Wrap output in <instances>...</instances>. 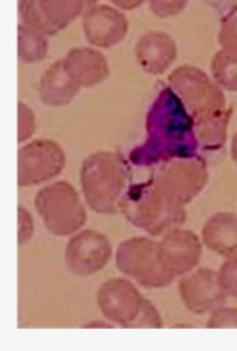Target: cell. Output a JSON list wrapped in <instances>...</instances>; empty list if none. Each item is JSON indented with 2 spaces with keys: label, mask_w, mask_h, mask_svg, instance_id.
<instances>
[{
  "label": "cell",
  "mask_w": 237,
  "mask_h": 351,
  "mask_svg": "<svg viewBox=\"0 0 237 351\" xmlns=\"http://www.w3.org/2000/svg\"><path fill=\"white\" fill-rule=\"evenodd\" d=\"M175 40L163 32L142 34L135 43V58L140 67L153 76L163 75L177 60Z\"/></svg>",
  "instance_id": "cell-14"
},
{
  "label": "cell",
  "mask_w": 237,
  "mask_h": 351,
  "mask_svg": "<svg viewBox=\"0 0 237 351\" xmlns=\"http://www.w3.org/2000/svg\"><path fill=\"white\" fill-rule=\"evenodd\" d=\"M48 52V36H45L23 24L18 25V58H20L21 62H40L47 58Z\"/></svg>",
  "instance_id": "cell-19"
},
{
  "label": "cell",
  "mask_w": 237,
  "mask_h": 351,
  "mask_svg": "<svg viewBox=\"0 0 237 351\" xmlns=\"http://www.w3.org/2000/svg\"><path fill=\"white\" fill-rule=\"evenodd\" d=\"M36 116L30 106L18 103V143H25L34 135Z\"/></svg>",
  "instance_id": "cell-23"
},
{
  "label": "cell",
  "mask_w": 237,
  "mask_h": 351,
  "mask_svg": "<svg viewBox=\"0 0 237 351\" xmlns=\"http://www.w3.org/2000/svg\"><path fill=\"white\" fill-rule=\"evenodd\" d=\"M18 11H20L23 25L30 27V29L48 36V38L60 33L55 27L51 24L48 16L45 15L40 6V0H20V3H18Z\"/></svg>",
  "instance_id": "cell-21"
},
{
  "label": "cell",
  "mask_w": 237,
  "mask_h": 351,
  "mask_svg": "<svg viewBox=\"0 0 237 351\" xmlns=\"http://www.w3.org/2000/svg\"><path fill=\"white\" fill-rule=\"evenodd\" d=\"M110 2L118 9H123V11H132V9L140 8L147 0H110Z\"/></svg>",
  "instance_id": "cell-28"
},
{
  "label": "cell",
  "mask_w": 237,
  "mask_h": 351,
  "mask_svg": "<svg viewBox=\"0 0 237 351\" xmlns=\"http://www.w3.org/2000/svg\"><path fill=\"white\" fill-rule=\"evenodd\" d=\"M168 83L193 117L199 144L205 150L221 149L233 113L227 107L224 89L203 70L190 64L172 71Z\"/></svg>",
  "instance_id": "cell-2"
},
{
  "label": "cell",
  "mask_w": 237,
  "mask_h": 351,
  "mask_svg": "<svg viewBox=\"0 0 237 351\" xmlns=\"http://www.w3.org/2000/svg\"><path fill=\"white\" fill-rule=\"evenodd\" d=\"M116 267L145 289H162L177 277L163 264L159 242L150 237H132L118 245Z\"/></svg>",
  "instance_id": "cell-7"
},
{
  "label": "cell",
  "mask_w": 237,
  "mask_h": 351,
  "mask_svg": "<svg viewBox=\"0 0 237 351\" xmlns=\"http://www.w3.org/2000/svg\"><path fill=\"white\" fill-rule=\"evenodd\" d=\"M66 166V153L52 140H34L18 150V186H39L57 178Z\"/></svg>",
  "instance_id": "cell-9"
},
{
  "label": "cell",
  "mask_w": 237,
  "mask_h": 351,
  "mask_svg": "<svg viewBox=\"0 0 237 351\" xmlns=\"http://www.w3.org/2000/svg\"><path fill=\"white\" fill-rule=\"evenodd\" d=\"M211 75L224 90L237 92V53L218 51L211 61Z\"/></svg>",
  "instance_id": "cell-20"
},
{
  "label": "cell",
  "mask_w": 237,
  "mask_h": 351,
  "mask_svg": "<svg viewBox=\"0 0 237 351\" xmlns=\"http://www.w3.org/2000/svg\"><path fill=\"white\" fill-rule=\"evenodd\" d=\"M202 240L215 254L237 256V215L232 212H218L209 218L202 230Z\"/></svg>",
  "instance_id": "cell-17"
},
{
  "label": "cell",
  "mask_w": 237,
  "mask_h": 351,
  "mask_svg": "<svg viewBox=\"0 0 237 351\" xmlns=\"http://www.w3.org/2000/svg\"><path fill=\"white\" fill-rule=\"evenodd\" d=\"M129 23L123 12L108 5H95L84 14V33L95 48L110 49L125 40Z\"/></svg>",
  "instance_id": "cell-13"
},
{
  "label": "cell",
  "mask_w": 237,
  "mask_h": 351,
  "mask_svg": "<svg viewBox=\"0 0 237 351\" xmlns=\"http://www.w3.org/2000/svg\"><path fill=\"white\" fill-rule=\"evenodd\" d=\"M82 86L67 70L64 60L55 61L43 73L39 83V97L43 104L51 107L68 106L75 99Z\"/></svg>",
  "instance_id": "cell-16"
},
{
  "label": "cell",
  "mask_w": 237,
  "mask_h": 351,
  "mask_svg": "<svg viewBox=\"0 0 237 351\" xmlns=\"http://www.w3.org/2000/svg\"><path fill=\"white\" fill-rule=\"evenodd\" d=\"M178 289L184 306L197 316L211 314L225 306L229 298L218 279V271L211 269H197L184 274L179 280Z\"/></svg>",
  "instance_id": "cell-11"
},
{
  "label": "cell",
  "mask_w": 237,
  "mask_h": 351,
  "mask_svg": "<svg viewBox=\"0 0 237 351\" xmlns=\"http://www.w3.org/2000/svg\"><path fill=\"white\" fill-rule=\"evenodd\" d=\"M80 187L88 206L99 215H116L129 187V168L114 152H97L80 166Z\"/></svg>",
  "instance_id": "cell-3"
},
{
  "label": "cell",
  "mask_w": 237,
  "mask_h": 351,
  "mask_svg": "<svg viewBox=\"0 0 237 351\" xmlns=\"http://www.w3.org/2000/svg\"><path fill=\"white\" fill-rule=\"evenodd\" d=\"M208 177L206 160L196 154L156 165L153 168L150 180L168 197L186 206L202 193L208 182Z\"/></svg>",
  "instance_id": "cell-8"
},
{
  "label": "cell",
  "mask_w": 237,
  "mask_h": 351,
  "mask_svg": "<svg viewBox=\"0 0 237 351\" xmlns=\"http://www.w3.org/2000/svg\"><path fill=\"white\" fill-rule=\"evenodd\" d=\"M34 206L45 228L53 236L75 234L85 226L88 214L77 190L67 181L43 187L34 197Z\"/></svg>",
  "instance_id": "cell-6"
},
{
  "label": "cell",
  "mask_w": 237,
  "mask_h": 351,
  "mask_svg": "<svg viewBox=\"0 0 237 351\" xmlns=\"http://www.w3.org/2000/svg\"><path fill=\"white\" fill-rule=\"evenodd\" d=\"M232 157H233V162L237 165V132L233 135V140H232Z\"/></svg>",
  "instance_id": "cell-30"
},
{
  "label": "cell",
  "mask_w": 237,
  "mask_h": 351,
  "mask_svg": "<svg viewBox=\"0 0 237 351\" xmlns=\"http://www.w3.org/2000/svg\"><path fill=\"white\" fill-rule=\"evenodd\" d=\"M218 43L221 49L237 53V8L223 18L218 32Z\"/></svg>",
  "instance_id": "cell-22"
},
{
  "label": "cell",
  "mask_w": 237,
  "mask_h": 351,
  "mask_svg": "<svg viewBox=\"0 0 237 351\" xmlns=\"http://www.w3.org/2000/svg\"><path fill=\"white\" fill-rule=\"evenodd\" d=\"M206 326L209 329H237V308L220 307L211 313Z\"/></svg>",
  "instance_id": "cell-25"
},
{
  "label": "cell",
  "mask_w": 237,
  "mask_h": 351,
  "mask_svg": "<svg viewBox=\"0 0 237 351\" xmlns=\"http://www.w3.org/2000/svg\"><path fill=\"white\" fill-rule=\"evenodd\" d=\"M112 254V243L105 234L95 230H84L68 240L64 260L73 274L89 277L104 269Z\"/></svg>",
  "instance_id": "cell-10"
},
{
  "label": "cell",
  "mask_w": 237,
  "mask_h": 351,
  "mask_svg": "<svg viewBox=\"0 0 237 351\" xmlns=\"http://www.w3.org/2000/svg\"><path fill=\"white\" fill-rule=\"evenodd\" d=\"M34 234V221L29 210L18 206V245L23 246L30 242Z\"/></svg>",
  "instance_id": "cell-27"
},
{
  "label": "cell",
  "mask_w": 237,
  "mask_h": 351,
  "mask_svg": "<svg viewBox=\"0 0 237 351\" xmlns=\"http://www.w3.org/2000/svg\"><path fill=\"white\" fill-rule=\"evenodd\" d=\"M84 328H113L108 322H90L88 325H84Z\"/></svg>",
  "instance_id": "cell-29"
},
{
  "label": "cell",
  "mask_w": 237,
  "mask_h": 351,
  "mask_svg": "<svg viewBox=\"0 0 237 351\" xmlns=\"http://www.w3.org/2000/svg\"><path fill=\"white\" fill-rule=\"evenodd\" d=\"M218 279L223 286V289L229 297L237 298V256L227 258L223 263L220 271H218Z\"/></svg>",
  "instance_id": "cell-24"
},
{
  "label": "cell",
  "mask_w": 237,
  "mask_h": 351,
  "mask_svg": "<svg viewBox=\"0 0 237 351\" xmlns=\"http://www.w3.org/2000/svg\"><path fill=\"white\" fill-rule=\"evenodd\" d=\"M188 0H149L150 11L159 18L177 16L184 11Z\"/></svg>",
  "instance_id": "cell-26"
},
{
  "label": "cell",
  "mask_w": 237,
  "mask_h": 351,
  "mask_svg": "<svg viewBox=\"0 0 237 351\" xmlns=\"http://www.w3.org/2000/svg\"><path fill=\"white\" fill-rule=\"evenodd\" d=\"M199 140L193 117L169 86L163 88L145 119V140L131 152L136 166H156L162 162L196 156Z\"/></svg>",
  "instance_id": "cell-1"
},
{
  "label": "cell",
  "mask_w": 237,
  "mask_h": 351,
  "mask_svg": "<svg viewBox=\"0 0 237 351\" xmlns=\"http://www.w3.org/2000/svg\"><path fill=\"white\" fill-rule=\"evenodd\" d=\"M67 70L82 88H94L101 85L110 76V64L104 55L92 48H75L67 52Z\"/></svg>",
  "instance_id": "cell-15"
},
{
  "label": "cell",
  "mask_w": 237,
  "mask_h": 351,
  "mask_svg": "<svg viewBox=\"0 0 237 351\" xmlns=\"http://www.w3.org/2000/svg\"><path fill=\"white\" fill-rule=\"evenodd\" d=\"M163 264L175 277L195 270L202 258V240L190 230L175 227L159 240Z\"/></svg>",
  "instance_id": "cell-12"
},
{
  "label": "cell",
  "mask_w": 237,
  "mask_h": 351,
  "mask_svg": "<svg viewBox=\"0 0 237 351\" xmlns=\"http://www.w3.org/2000/svg\"><path fill=\"white\" fill-rule=\"evenodd\" d=\"M97 2L98 0H40V6L51 24L61 32Z\"/></svg>",
  "instance_id": "cell-18"
},
{
  "label": "cell",
  "mask_w": 237,
  "mask_h": 351,
  "mask_svg": "<svg viewBox=\"0 0 237 351\" xmlns=\"http://www.w3.org/2000/svg\"><path fill=\"white\" fill-rule=\"evenodd\" d=\"M97 304L103 316L116 326L125 329H160L163 326L156 307L142 297L131 280L122 277L99 286Z\"/></svg>",
  "instance_id": "cell-5"
},
{
  "label": "cell",
  "mask_w": 237,
  "mask_h": 351,
  "mask_svg": "<svg viewBox=\"0 0 237 351\" xmlns=\"http://www.w3.org/2000/svg\"><path fill=\"white\" fill-rule=\"evenodd\" d=\"M118 212L132 226L158 237L186 223V206L172 200L150 178L131 184L123 195Z\"/></svg>",
  "instance_id": "cell-4"
}]
</instances>
